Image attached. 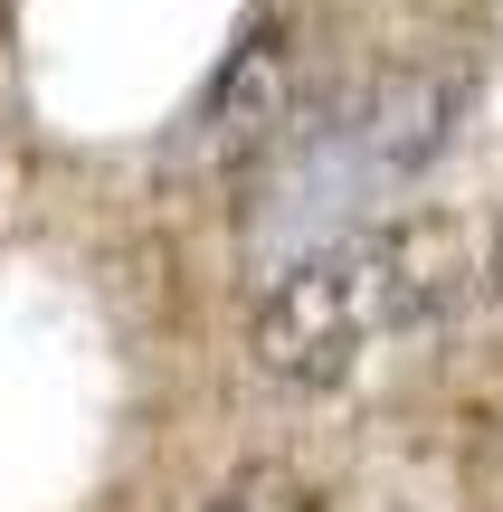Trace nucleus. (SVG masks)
Here are the masks:
<instances>
[{
	"label": "nucleus",
	"instance_id": "obj_1",
	"mask_svg": "<svg viewBox=\"0 0 503 512\" xmlns=\"http://www.w3.org/2000/svg\"><path fill=\"white\" fill-rule=\"evenodd\" d=\"M456 95L466 86L437 67H371L333 105L295 114V133L257 162V219H247L257 256H276V275H285L295 256L371 228L361 209L437 162V143L456 124Z\"/></svg>",
	"mask_w": 503,
	"mask_h": 512
},
{
	"label": "nucleus",
	"instance_id": "obj_2",
	"mask_svg": "<svg viewBox=\"0 0 503 512\" xmlns=\"http://www.w3.org/2000/svg\"><path fill=\"white\" fill-rule=\"evenodd\" d=\"M447 219H371L352 238L295 256L285 275H266L257 294V370L285 389H323L361 361L371 342L428 323L456 285H466Z\"/></svg>",
	"mask_w": 503,
	"mask_h": 512
},
{
	"label": "nucleus",
	"instance_id": "obj_3",
	"mask_svg": "<svg viewBox=\"0 0 503 512\" xmlns=\"http://www.w3.org/2000/svg\"><path fill=\"white\" fill-rule=\"evenodd\" d=\"M295 95H304V57L285 29H257L219 57V76L200 86L181 124V171H257L266 152L295 133Z\"/></svg>",
	"mask_w": 503,
	"mask_h": 512
},
{
	"label": "nucleus",
	"instance_id": "obj_4",
	"mask_svg": "<svg viewBox=\"0 0 503 512\" xmlns=\"http://www.w3.org/2000/svg\"><path fill=\"white\" fill-rule=\"evenodd\" d=\"M200 512H323V494L295 475V465H247V475H228Z\"/></svg>",
	"mask_w": 503,
	"mask_h": 512
}]
</instances>
